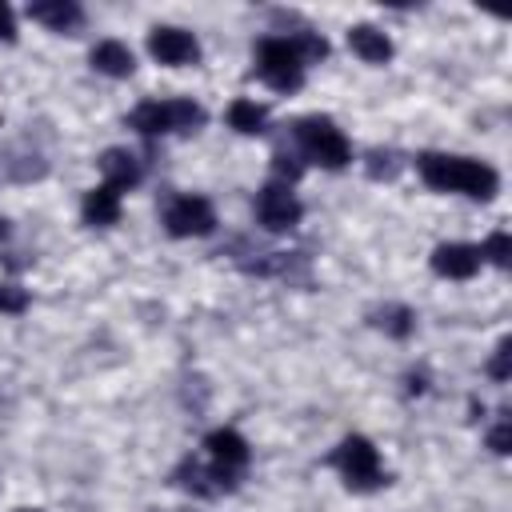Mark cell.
Returning <instances> with one entry per match:
<instances>
[{
  "label": "cell",
  "instance_id": "cell-16",
  "mask_svg": "<svg viewBox=\"0 0 512 512\" xmlns=\"http://www.w3.org/2000/svg\"><path fill=\"white\" fill-rule=\"evenodd\" d=\"M228 124H232L236 132H244V136H256V132H264L268 112H264L260 104H252V100H236V104L228 108Z\"/></svg>",
  "mask_w": 512,
  "mask_h": 512
},
{
  "label": "cell",
  "instance_id": "cell-11",
  "mask_svg": "<svg viewBox=\"0 0 512 512\" xmlns=\"http://www.w3.org/2000/svg\"><path fill=\"white\" fill-rule=\"evenodd\" d=\"M28 16L52 32H76L84 24V8L76 0H36L28 4Z\"/></svg>",
  "mask_w": 512,
  "mask_h": 512
},
{
  "label": "cell",
  "instance_id": "cell-1",
  "mask_svg": "<svg viewBox=\"0 0 512 512\" xmlns=\"http://www.w3.org/2000/svg\"><path fill=\"white\" fill-rule=\"evenodd\" d=\"M420 176L428 188L436 192H464L472 200H492L496 196V172L480 160H468V156H444V152H424L416 160Z\"/></svg>",
  "mask_w": 512,
  "mask_h": 512
},
{
  "label": "cell",
  "instance_id": "cell-8",
  "mask_svg": "<svg viewBox=\"0 0 512 512\" xmlns=\"http://www.w3.org/2000/svg\"><path fill=\"white\" fill-rule=\"evenodd\" d=\"M164 228L172 236H208L216 228V212L204 196H176L164 208Z\"/></svg>",
  "mask_w": 512,
  "mask_h": 512
},
{
  "label": "cell",
  "instance_id": "cell-17",
  "mask_svg": "<svg viewBox=\"0 0 512 512\" xmlns=\"http://www.w3.org/2000/svg\"><path fill=\"white\" fill-rule=\"evenodd\" d=\"M492 260V264H500V268H508V260H512V240H508V232H492L488 236V244L480 248V260Z\"/></svg>",
  "mask_w": 512,
  "mask_h": 512
},
{
  "label": "cell",
  "instance_id": "cell-20",
  "mask_svg": "<svg viewBox=\"0 0 512 512\" xmlns=\"http://www.w3.org/2000/svg\"><path fill=\"white\" fill-rule=\"evenodd\" d=\"M508 356H512V344L504 340V344L496 348V356H492V364H488V372H492V380H508Z\"/></svg>",
  "mask_w": 512,
  "mask_h": 512
},
{
  "label": "cell",
  "instance_id": "cell-21",
  "mask_svg": "<svg viewBox=\"0 0 512 512\" xmlns=\"http://www.w3.org/2000/svg\"><path fill=\"white\" fill-rule=\"evenodd\" d=\"M488 444H492V452H508V444H512V428H508V420H500L496 428H492V436H488Z\"/></svg>",
  "mask_w": 512,
  "mask_h": 512
},
{
  "label": "cell",
  "instance_id": "cell-9",
  "mask_svg": "<svg viewBox=\"0 0 512 512\" xmlns=\"http://www.w3.org/2000/svg\"><path fill=\"white\" fill-rule=\"evenodd\" d=\"M148 52H152L160 64H168V68H184V64H196V60H200V44H196V36L184 32V28H152Z\"/></svg>",
  "mask_w": 512,
  "mask_h": 512
},
{
  "label": "cell",
  "instance_id": "cell-19",
  "mask_svg": "<svg viewBox=\"0 0 512 512\" xmlns=\"http://www.w3.org/2000/svg\"><path fill=\"white\" fill-rule=\"evenodd\" d=\"M28 308V292L16 284H0V312H24Z\"/></svg>",
  "mask_w": 512,
  "mask_h": 512
},
{
  "label": "cell",
  "instance_id": "cell-12",
  "mask_svg": "<svg viewBox=\"0 0 512 512\" xmlns=\"http://www.w3.org/2000/svg\"><path fill=\"white\" fill-rule=\"evenodd\" d=\"M348 44H352V52H356L360 60H368V64H388V60H392V40H388L380 28H372V24L348 28Z\"/></svg>",
  "mask_w": 512,
  "mask_h": 512
},
{
  "label": "cell",
  "instance_id": "cell-23",
  "mask_svg": "<svg viewBox=\"0 0 512 512\" xmlns=\"http://www.w3.org/2000/svg\"><path fill=\"white\" fill-rule=\"evenodd\" d=\"M0 236H4V220H0Z\"/></svg>",
  "mask_w": 512,
  "mask_h": 512
},
{
  "label": "cell",
  "instance_id": "cell-6",
  "mask_svg": "<svg viewBox=\"0 0 512 512\" xmlns=\"http://www.w3.org/2000/svg\"><path fill=\"white\" fill-rule=\"evenodd\" d=\"M204 448H208V460H212V464H208L212 488H216V492H220V488H232V484L240 480L244 464H248V444H244V436L232 432V428H216V432H208Z\"/></svg>",
  "mask_w": 512,
  "mask_h": 512
},
{
  "label": "cell",
  "instance_id": "cell-2",
  "mask_svg": "<svg viewBox=\"0 0 512 512\" xmlns=\"http://www.w3.org/2000/svg\"><path fill=\"white\" fill-rule=\"evenodd\" d=\"M304 56H300V48H296V40H288V36H268V40H260V48H256V76L268 84V88H276V92H296L300 84H304Z\"/></svg>",
  "mask_w": 512,
  "mask_h": 512
},
{
  "label": "cell",
  "instance_id": "cell-15",
  "mask_svg": "<svg viewBox=\"0 0 512 512\" xmlns=\"http://www.w3.org/2000/svg\"><path fill=\"white\" fill-rule=\"evenodd\" d=\"M84 220H88L92 228H108V224H116V220H120V192L108 188V184L92 188V192L84 196Z\"/></svg>",
  "mask_w": 512,
  "mask_h": 512
},
{
  "label": "cell",
  "instance_id": "cell-3",
  "mask_svg": "<svg viewBox=\"0 0 512 512\" xmlns=\"http://www.w3.org/2000/svg\"><path fill=\"white\" fill-rule=\"evenodd\" d=\"M128 124L144 136H168V132H192L204 124V108L192 100H144L132 108Z\"/></svg>",
  "mask_w": 512,
  "mask_h": 512
},
{
  "label": "cell",
  "instance_id": "cell-7",
  "mask_svg": "<svg viewBox=\"0 0 512 512\" xmlns=\"http://www.w3.org/2000/svg\"><path fill=\"white\" fill-rule=\"evenodd\" d=\"M300 200H296V192L284 184V180H276V184H264L260 188V196H256V220L268 228V232H288V228H296L300 224Z\"/></svg>",
  "mask_w": 512,
  "mask_h": 512
},
{
  "label": "cell",
  "instance_id": "cell-24",
  "mask_svg": "<svg viewBox=\"0 0 512 512\" xmlns=\"http://www.w3.org/2000/svg\"><path fill=\"white\" fill-rule=\"evenodd\" d=\"M24 512H32V508H24Z\"/></svg>",
  "mask_w": 512,
  "mask_h": 512
},
{
  "label": "cell",
  "instance_id": "cell-4",
  "mask_svg": "<svg viewBox=\"0 0 512 512\" xmlns=\"http://www.w3.org/2000/svg\"><path fill=\"white\" fill-rule=\"evenodd\" d=\"M296 144L308 160L324 164V168H344L352 160V148L344 140V132L328 120V116H304L296 120Z\"/></svg>",
  "mask_w": 512,
  "mask_h": 512
},
{
  "label": "cell",
  "instance_id": "cell-22",
  "mask_svg": "<svg viewBox=\"0 0 512 512\" xmlns=\"http://www.w3.org/2000/svg\"><path fill=\"white\" fill-rule=\"evenodd\" d=\"M0 40H16V16L8 4H0Z\"/></svg>",
  "mask_w": 512,
  "mask_h": 512
},
{
  "label": "cell",
  "instance_id": "cell-13",
  "mask_svg": "<svg viewBox=\"0 0 512 512\" xmlns=\"http://www.w3.org/2000/svg\"><path fill=\"white\" fill-rule=\"evenodd\" d=\"M100 172H104V184L116 188V192H124V188H132V184L140 180V164H136V156L124 152V148H108V152L100 156Z\"/></svg>",
  "mask_w": 512,
  "mask_h": 512
},
{
  "label": "cell",
  "instance_id": "cell-5",
  "mask_svg": "<svg viewBox=\"0 0 512 512\" xmlns=\"http://www.w3.org/2000/svg\"><path fill=\"white\" fill-rule=\"evenodd\" d=\"M332 460H336L344 484L356 488V492H372V488L384 484V468H380V456H376V448H372L368 436H348V440L336 448Z\"/></svg>",
  "mask_w": 512,
  "mask_h": 512
},
{
  "label": "cell",
  "instance_id": "cell-10",
  "mask_svg": "<svg viewBox=\"0 0 512 512\" xmlns=\"http://www.w3.org/2000/svg\"><path fill=\"white\" fill-rule=\"evenodd\" d=\"M432 268L448 280H468L480 268V248L476 244H440L432 252Z\"/></svg>",
  "mask_w": 512,
  "mask_h": 512
},
{
  "label": "cell",
  "instance_id": "cell-14",
  "mask_svg": "<svg viewBox=\"0 0 512 512\" xmlns=\"http://www.w3.org/2000/svg\"><path fill=\"white\" fill-rule=\"evenodd\" d=\"M92 68L104 72V76H132L136 56H132V48L120 44V40H100V44L92 48Z\"/></svg>",
  "mask_w": 512,
  "mask_h": 512
},
{
  "label": "cell",
  "instance_id": "cell-18",
  "mask_svg": "<svg viewBox=\"0 0 512 512\" xmlns=\"http://www.w3.org/2000/svg\"><path fill=\"white\" fill-rule=\"evenodd\" d=\"M376 324L388 328L392 336H408V332H412V312H408V308H388V312H380Z\"/></svg>",
  "mask_w": 512,
  "mask_h": 512
}]
</instances>
